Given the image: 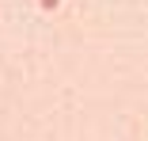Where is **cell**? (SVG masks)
<instances>
[{"label": "cell", "instance_id": "cell-1", "mask_svg": "<svg viewBox=\"0 0 148 141\" xmlns=\"http://www.w3.org/2000/svg\"><path fill=\"white\" fill-rule=\"evenodd\" d=\"M57 4H61V0H42V8H46V12H53Z\"/></svg>", "mask_w": 148, "mask_h": 141}]
</instances>
